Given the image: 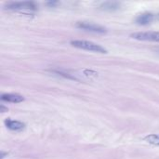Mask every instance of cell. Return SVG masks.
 I'll return each mask as SVG.
<instances>
[{
	"mask_svg": "<svg viewBox=\"0 0 159 159\" xmlns=\"http://www.w3.org/2000/svg\"><path fill=\"white\" fill-rule=\"evenodd\" d=\"M71 45L75 48L91 51V52H97V53H107V50L102 48V46L87 40H73L71 41Z\"/></svg>",
	"mask_w": 159,
	"mask_h": 159,
	"instance_id": "6da1fadb",
	"label": "cell"
},
{
	"mask_svg": "<svg viewBox=\"0 0 159 159\" xmlns=\"http://www.w3.org/2000/svg\"><path fill=\"white\" fill-rule=\"evenodd\" d=\"M130 36L141 41L159 42V32H138L131 34Z\"/></svg>",
	"mask_w": 159,
	"mask_h": 159,
	"instance_id": "7a4b0ae2",
	"label": "cell"
},
{
	"mask_svg": "<svg viewBox=\"0 0 159 159\" xmlns=\"http://www.w3.org/2000/svg\"><path fill=\"white\" fill-rule=\"evenodd\" d=\"M76 27L82 30L93 32V33H99V34H105L107 32L106 28H104L102 25L92 23V22H87V21H78L76 22Z\"/></svg>",
	"mask_w": 159,
	"mask_h": 159,
	"instance_id": "3957f363",
	"label": "cell"
},
{
	"mask_svg": "<svg viewBox=\"0 0 159 159\" xmlns=\"http://www.w3.org/2000/svg\"><path fill=\"white\" fill-rule=\"evenodd\" d=\"M6 7L8 9H36V6L33 2H11L7 3Z\"/></svg>",
	"mask_w": 159,
	"mask_h": 159,
	"instance_id": "277c9868",
	"label": "cell"
},
{
	"mask_svg": "<svg viewBox=\"0 0 159 159\" xmlns=\"http://www.w3.org/2000/svg\"><path fill=\"white\" fill-rule=\"evenodd\" d=\"M1 100L4 102H12V103H19L24 101L23 96L19 95V94H13V93H6V94H2L1 96Z\"/></svg>",
	"mask_w": 159,
	"mask_h": 159,
	"instance_id": "5b68a950",
	"label": "cell"
},
{
	"mask_svg": "<svg viewBox=\"0 0 159 159\" xmlns=\"http://www.w3.org/2000/svg\"><path fill=\"white\" fill-rule=\"evenodd\" d=\"M5 125L8 129L13 130V131H20L25 127V125L22 122L17 121V120H11L9 118L5 121Z\"/></svg>",
	"mask_w": 159,
	"mask_h": 159,
	"instance_id": "8992f818",
	"label": "cell"
},
{
	"mask_svg": "<svg viewBox=\"0 0 159 159\" xmlns=\"http://www.w3.org/2000/svg\"><path fill=\"white\" fill-rule=\"evenodd\" d=\"M154 19V15L152 13H143L139 15L136 19V22L140 25H147L152 22Z\"/></svg>",
	"mask_w": 159,
	"mask_h": 159,
	"instance_id": "52a82bcc",
	"label": "cell"
},
{
	"mask_svg": "<svg viewBox=\"0 0 159 159\" xmlns=\"http://www.w3.org/2000/svg\"><path fill=\"white\" fill-rule=\"evenodd\" d=\"M101 7L105 10H116L119 8L120 4L118 2H104Z\"/></svg>",
	"mask_w": 159,
	"mask_h": 159,
	"instance_id": "ba28073f",
	"label": "cell"
},
{
	"mask_svg": "<svg viewBox=\"0 0 159 159\" xmlns=\"http://www.w3.org/2000/svg\"><path fill=\"white\" fill-rule=\"evenodd\" d=\"M5 111H7V109H6L3 105H1V112H3V113H4Z\"/></svg>",
	"mask_w": 159,
	"mask_h": 159,
	"instance_id": "9c48e42d",
	"label": "cell"
},
{
	"mask_svg": "<svg viewBox=\"0 0 159 159\" xmlns=\"http://www.w3.org/2000/svg\"><path fill=\"white\" fill-rule=\"evenodd\" d=\"M57 4V2H48V5H51V6H54V5H56Z\"/></svg>",
	"mask_w": 159,
	"mask_h": 159,
	"instance_id": "30bf717a",
	"label": "cell"
}]
</instances>
